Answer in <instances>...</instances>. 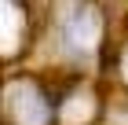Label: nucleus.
<instances>
[{
  "label": "nucleus",
  "instance_id": "obj_4",
  "mask_svg": "<svg viewBox=\"0 0 128 125\" xmlns=\"http://www.w3.org/2000/svg\"><path fill=\"white\" fill-rule=\"evenodd\" d=\"M62 114H66V121H80V118H88V114H92V99H88V96H80L77 107L66 103V110H62Z\"/></svg>",
  "mask_w": 128,
  "mask_h": 125
},
{
  "label": "nucleus",
  "instance_id": "obj_1",
  "mask_svg": "<svg viewBox=\"0 0 128 125\" xmlns=\"http://www.w3.org/2000/svg\"><path fill=\"white\" fill-rule=\"evenodd\" d=\"M95 40H99V15L92 8L73 11V19L66 22V44L73 52H92Z\"/></svg>",
  "mask_w": 128,
  "mask_h": 125
},
{
  "label": "nucleus",
  "instance_id": "obj_2",
  "mask_svg": "<svg viewBox=\"0 0 128 125\" xmlns=\"http://www.w3.org/2000/svg\"><path fill=\"white\" fill-rule=\"evenodd\" d=\"M11 110L22 125H44L48 121V103L33 92V85H15L11 88Z\"/></svg>",
  "mask_w": 128,
  "mask_h": 125
},
{
  "label": "nucleus",
  "instance_id": "obj_3",
  "mask_svg": "<svg viewBox=\"0 0 128 125\" xmlns=\"http://www.w3.org/2000/svg\"><path fill=\"white\" fill-rule=\"evenodd\" d=\"M18 37V11L11 4H0V48H11Z\"/></svg>",
  "mask_w": 128,
  "mask_h": 125
}]
</instances>
